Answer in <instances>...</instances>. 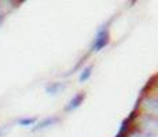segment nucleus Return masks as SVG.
Masks as SVG:
<instances>
[{"label":"nucleus","mask_w":158,"mask_h":137,"mask_svg":"<svg viewBox=\"0 0 158 137\" xmlns=\"http://www.w3.org/2000/svg\"><path fill=\"white\" fill-rule=\"evenodd\" d=\"M107 44H109V23L106 26H102L98 30V33L95 36V40H94V44H92V51L98 52V51L103 50Z\"/></svg>","instance_id":"obj_1"},{"label":"nucleus","mask_w":158,"mask_h":137,"mask_svg":"<svg viewBox=\"0 0 158 137\" xmlns=\"http://www.w3.org/2000/svg\"><path fill=\"white\" fill-rule=\"evenodd\" d=\"M144 133H147L150 137H158V121L154 118H144L143 119Z\"/></svg>","instance_id":"obj_2"},{"label":"nucleus","mask_w":158,"mask_h":137,"mask_svg":"<svg viewBox=\"0 0 158 137\" xmlns=\"http://www.w3.org/2000/svg\"><path fill=\"white\" fill-rule=\"evenodd\" d=\"M135 117H136V110L131 112L129 117L127 118V119L123 121L121 127H120V130H118V133H117V136H115V137H128L129 127H131V125H132V121L135 119Z\"/></svg>","instance_id":"obj_3"},{"label":"nucleus","mask_w":158,"mask_h":137,"mask_svg":"<svg viewBox=\"0 0 158 137\" xmlns=\"http://www.w3.org/2000/svg\"><path fill=\"white\" fill-rule=\"evenodd\" d=\"M84 99H85V93H77V95L73 96L70 99V102L68 103V106L65 107V110L68 112H70V111H73V110L78 108L81 106V103L84 102Z\"/></svg>","instance_id":"obj_4"},{"label":"nucleus","mask_w":158,"mask_h":137,"mask_svg":"<svg viewBox=\"0 0 158 137\" xmlns=\"http://www.w3.org/2000/svg\"><path fill=\"white\" fill-rule=\"evenodd\" d=\"M58 121H59V119H58V117L44 118L43 121H40V122L33 127V130H35V132H37V130H43V129H45V127H50V126H52V125H55Z\"/></svg>","instance_id":"obj_5"},{"label":"nucleus","mask_w":158,"mask_h":137,"mask_svg":"<svg viewBox=\"0 0 158 137\" xmlns=\"http://www.w3.org/2000/svg\"><path fill=\"white\" fill-rule=\"evenodd\" d=\"M143 107L147 111L158 115V99H146L143 102Z\"/></svg>","instance_id":"obj_6"},{"label":"nucleus","mask_w":158,"mask_h":137,"mask_svg":"<svg viewBox=\"0 0 158 137\" xmlns=\"http://www.w3.org/2000/svg\"><path fill=\"white\" fill-rule=\"evenodd\" d=\"M65 87H66V84H63V82H52V84H50L45 88V92H47L48 95H56V93H59Z\"/></svg>","instance_id":"obj_7"},{"label":"nucleus","mask_w":158,"mask_h":137,"mask_svg":"<svg viewBox=\"0 0 158 137\" xmlns=\"http://www.w3.org/2000/svg\"><path fill=\"white\" fill-rule=\"evenodd\" d=\"M91 74H92V66H87L85 69H83L81 70V74H80V82H85L89 80V77H91Z\"/></svg>","instance_id":"obj_8"},{"label":"nucleus","mask_w":158,"mask_h":137,"mask_svg":"<svg viewBox=\"0 0 158 137\" xmlns=\"http://www.w3.org/2000/svg\"><path fill=\"white\" fill-rule=\"evenodd\" d=\"M36 118L32 117V118H21V119H18V125L19 126H32V125L36 123Z\"/></svg>","instance_id":"obj_9"},{"label":"nucleus","mask_w":158,"mask_h":137,"mask_svg":"<svg viewBox=\"0 0 158 137\" xmlns=\"http://www.w3.org/2000/svg\"><path fill=\"white\" fill-rule=\"evenodd\" d=\"M2 19H3V14H2V11H0V22H2Z\"/></svg>","instance_id":"obj_10"}]
</instances>
